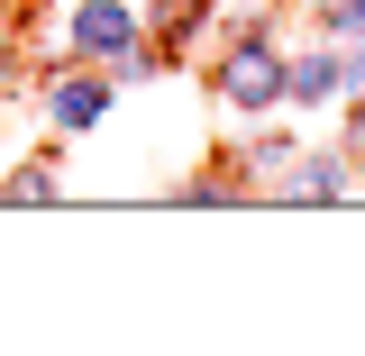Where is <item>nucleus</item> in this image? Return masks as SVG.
Here are the masks:
<instances>
[{"label":"nucleus","instance_id":"obj_1","mask_svg":"<svg viewBox=\"0 0 365 356\" xmlns=\"http://www.w3.org/2000/svg\"><path fill=\"white\" fill-rule=\"evenodd\" d=\"M228 101H274V91H283V64H274L265 46H247V55H237V64H228Z\"/></svg>","mask_w":365,"mask_h":356},{"label":"nucleus","instance_id":"obj_2","mask_svg":"<svg viewBox=\"0 0 365 356\" xmlns=\"http://www.w3.org/2000/svg\"><path fill=\"white\" fill-rule=\"evenodd\" d=\"M128 28H137L128 0H91L83 9V46H128Z\"/></svg>","mask_w":365,"mask_h":356},{"label":"nucleus","instance_id":"obj_3","mask_svg":"<svg viewBox=\"0 0 365 356\" xmlns=\"http://www.w3.org/2000/svg\"><path fill=\"white\" fill-rule=\"evenodd\" d=\"M338 83H347V73H338V55H302V64H292V83H283V91H292V101H329Z\"/></svg>","mask_w":365,"mask_h":356},{"label":"nucleus","instance_id":"obj_4","mask_svg":"<svg viewBox=\"0 0 365 356\" xmlns=\"http://www.w3.org/2000/svg\"><path fill=\"white\" fill-rule=\"evenodd\" d=\"M101 101H110V91H101V83H64V91H55V119H91Z\"/></svg>","mask_w":365,"mask_h":356},{"label":"nucleus","instance_id":"obj_5","mask_svg":"<svg viewBox=\"0 0 365 356\" xmlns=\"http://www.w3.org/2000/svg\"><path fill=\"white\" fill-rule=\"evenodd\" d=\"M338 183H347L338 165H302V174H292V192H302V201H319V192H338Z\"/></svg>","mask_w":365,"mask_h":356},{"label":"nucleus","instance_id":"obj_6","mask_svg":"<svg viewBox=\"0 0 365 356\" xmlns=\"http://www.w3.org/2000/svg\"><path fill=\"white\" fill-rule=\"evenodd\" d=\"M329 37H365V0H338L329 9Z\"/></svg>","mask_w":365,"mask_h":356}]
</instances>
